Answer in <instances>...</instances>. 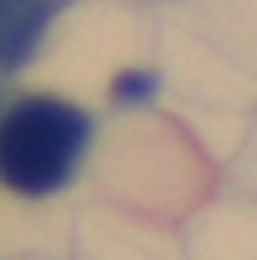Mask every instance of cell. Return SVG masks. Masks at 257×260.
Listing matches in <instances>:
<instances>
[{"mask_svg":"<svg viewBox=\"0 0 257 260\" xmlns=\"http://www.w3.org/2000/svg\"><path fill=\"white\" fill-rule=\"evenodd\" d=\"M90 145V115L60 97H22L0 115V182L19 197L56 193Z\"/></svg>","mask_w":257,"mask_h":260,"instance_id":"cell-1","label":"cell"},{"mask_svg":"<svg viewBox=\"0 0 257 260\" xmlns=\"http://www.w3.org/2000/svg\"><path fill=\"white\" fill-rule=\"evenodd\" d=\"M71 0H0V71L11 75L34 60L56 15Z\"/></svg>","mask_w":257,"mask_h":260,"instance_id":"cell-2","label":"cell"}]
</instances>
